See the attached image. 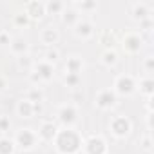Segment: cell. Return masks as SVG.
Here are the masks:
<instances>
[{
    "label": "cell",
    "mask_w": 154,
    "mask_h": 154,
    "mask_svg": "<svg viewBox=\"0 0 154 154\" xmlns=\"http://www.w3.org/2000/svg\"><path fill=\"white\" fill-rule=\"evenodd\" d=\"M138 91L145 98H152L154 96V78L152 76H143V78L138 80Z\"/></svg>",
    "instance_id": "ffe728a7"
},
{
    "label": "cell",
    "mask_w": 154,
    "mask_h": 154,
    "mask_svg": "<svg viewBox=\"0 0 154 154\" xmlns=\"http://www.w3.org/2000/svg\"><path fill=\"white\" fill-rule=\"evenodd\" d=\"M82 84V76H76V74H65L63 76V85L69 89H78Z\"/></svg>",
    "instance_id": "484cf974"
},
{
    "label": "cell",
    "mask_w": 154,
    "mask_h": 154,
    "mask_svg": "<svg viewBox=\"0 0 154 154\" xmlns=\"http://www.w3.org/2000/svg\"><path fill=\"white\" fill-rule=\"evenodd\" d=\"M82 152L84 154H109L107 140L102 134H91L87 140H84Z\"/></svg>",
    "instance_id": "8992f818"
},
{
    "label": "cell",
    "mask_w": 154,
    "mask_h": 154,
    "mask_svg": "<svg viewBox=\"0 0 154 154\" xmlns=\"http://www.w3.org/2000/svg\"><path fill=\"white\" fill-rule=\"evenodd\" d=\"M11 129V122L8 116H0V134H6Z\"/></svg>",
    "instance_id": "d6a6232c"
},
{
    "label": "cell",
    "mask_w": 154,
    "mask_h": 154,
    "mask_svg": "<svg viewBox=\"0 0 154 154\" xmlns=\"http://www.w3.org/2000/svg\"><path fill=\"white\" fill-rule=\"evenodd\" d=\"M6 87H8V80L4 78V76H0V93H4Z\"/></svg>",
    "instance_id": "d590c367"
},
{
    "label": "cell",
    "mask_w": 154,
    "mask_h": 154,
    "mask_svg": "<svg viewBox=\"0 0 154 154\" xmlns=\"http://www.w3.org/2000/svg\"><path fill=\"white\" fill-rule=\"evenodd\" d=\"M118 105V96L114 94V91L111 87L107 89H100L94 96V107L98 111H112Z\"/></svg>",
    "instance_id": "52a82bcc"
},
{
    "label": "cell",
    "mask_w": 154,
    "mask_h": 154,
    "mask_svg": "<svg viewBox=\"0 0 154 154\" xmlns=\"http://www.w3.org/2000/svg\"><path fill=\"white\" fill-rule=\"evenodd\" d=\"M53 147L56 154H80L84 147V136L74 127H62L53 140Z\"/></svg>",
    "instance_id": "6da1fadb"
},
{
    "label": "cell",
    "mask_w": 154,
    "mask_h": 154,
    "mask_svg": "<svg viewBox=\"0 0 154 154\" xmlns=\"http://www.w3.org/2000/svg\"><path fill=\"white\" fill-rule=\"evenodd\" d=\"M78 116H80V111L76 107V103H62L58 105L56 109V120L62 127H74V123L78 122Z\"/></svg>",
    "instance_id": "5b68a950"
},
{
    "label": "cell",
    "mask_w": 154,
    "mask_h": 154,
    "mask_svg": "<svg viewBox=\"0 0 154 154\" xmlns=\"http://www.w3.org/2000/svg\"><path fill=\"white\" fill-rule=\"evenodd\" d=\"M140 145H141V149L147 150V152L152 150V138H150V132H147V134L141 138V143H140Z\"/></svg>",
    "instance_id": "1f68e13d"
},
{
    "label": "cell",
    "mask_w": 154,
    "mask_h": 154,
    "mask_svg": "<svg viewBox=\"0 0 154 154\" xmlns=\"http://www.w3.org/2000/svg\"><path fill=\"white\" fill-rule=\"evenodd\" d=\"M98 42L105 47V49H114V44H116V35L112 31H102L98 35Z\"/></svg>",
    "instance_id": "603a6c76"
},
{
    "label": "cell",
    "mask_w": 154,
    "mask_h": 154,
    "mask_svg": "<svg viewBox=\"0 0 154 154\" xmlns=\"http://www.w3.org/2000/svg\"><path fill=\"white\" fill-rule=\"evenodd\" d=\"M111 89L114 91V94L118 98H129V96H132V94L138 93V80L134 78L132 74L122 72V74H118L116 78H114Z\"/></svg>",
    "instance_id": "7a4b0ae2"
},
{
    "label": "cell",
    "mask_w": 154,
    "mask_h": 154,
    "mask_svg": "<svg viewBox=\"0 0 154 154\" xmlns=\"http://www.w3.org/2000/svg\"><path fill=\"white\" fill-rule=\"evenodd\" d=\"M56 132H58V125H56L54 122H42V123H40V127H38L36 136H38V140H40V141L53 143V140H54Z\"/></svg>",
    "instance_id": "2e32d148"
},
{
    "label": "cell",
    "mask_w": 154,
    "mask_h": 154,
    "mask_svg": "<svg viewBox=\"0 0 154 154\" xmlns=\"http://www.w3.org/2000/svg\"><path fill=\"white\" fill-rule=\"evenodd\" d=\"M71 8H74L80 15H91V13L98 11V2L96 0H74Z\"/></svg>",
    "instance_id": "d6986e66"
},
{
    "label": "cell",
    "mask_w": 154,
    "mask_h": 154,
    "mask_svg": "<svg viewBox=\"0 0 154 154\" xmlns=\"http://www.w3.org/2000/svg\"><path fill=\"white\" fill-rule=\"evenodd\" d=\"M80 18H82V17H80V13L76 11L74 8H71V6H67V8L63 9V13L60 15V20H62V24H63L65 27H71V29H72L76 24L80 22Z\"/></svg>",
    "instance_id": "ac0fdd59"
},
{
    "label": "cell",
    "mask_w": 154,
    "mask_h": 154,
    "mask_svg": "<svg viewBox=\"0 0 154 154\" xmlns=\"http://www.w3.org/2000/svg\"><path fill=\"white\" fill-rule=\"evenodd\" d=\"M15 152H17V147H15L13 138L0 136V154H15Z\"/></svg>",
    "instance_id": "cb8c5ba5"
},
{
    "label": "cell",
    "mask_w": 154,
    "mask_h": 154,
    "mask_svg": "<svg viewBox=\"0 0 154 154\" xmlns=\"http://www.w3.org/2000/svg\"><path fill=\"white\" fill-rule=\"evenodd\" d=\"M67 8L65 2H60V0H49V2H45V15H62L63 9Z\"/></svg>",
    "instance_id": "7402d4cb"
},
{
    "label": "cell",
    "mask_w": 154,
    "mask_h": 154,
    "mask_svg": "<svg viewBox=\"0 0 154 154\" xmlns=\"http://www.w3.org/2000/svg\"><path fill=\"white\" fill-rule=\"evenodd\" d=\"M100 62H102V65L111 69V67H114L118 63V53L114 49H103L102 54H100Z\"/></svg>",
    "instance_id": "44dd1931"
},
{
    "label": "cell",
    "mask_w": 154,
    "mask_h": 154,
    "mask_svg": "<svg viewBox=\"0 0 154 154\" xmlns=\"http://www.w3.org/2000/svg\"><path fill=\"white\" fill-rule=\"evenodd\" d=\"M109 132L114 140H125L132 132V122L125 114H116L109 120Z\"/></svg>",
    "instance_id": "277c9868"
},
{
    "label": "cell",
    "mask_w": 154,
    "mask_h": 154,
    "mask_svg": "<svg viewBox=\"0 0 154 154\" xmlns=\"http://www.w3.org/2000/svg\"><path fill=\"white\" fill-rule=\"evenodd\" d=\"M13 24L17 26V27H27L31 22H29V18L20 11V13H17V15H13Z\"/></svg>",
    "instance_id": "f1b7e54d"
},
{
    "label": "cell",
    "mask_w": 154,
    "mask_h": 154,
    "mask_svg": "<svg viewBox=\"0 0 154 154\" xmlns=\"http://www.w3.org/2000/svg\"><path fill=\"white\" fill-rule=\"evenodd\" d=\"M154 29V20L152 18H147L143 22H140V35L141 33H150Z\"/></svg>",
    "instance_id": "4dcf8cb0"
},
{
    "label": "cell",
    "mask_w": 154,
    "mask_h": 154,
    "mask_svg": "<svg viewBox=\"0 0 154 154\" xmlns=\"http://www.w3.org/2000/svg\"><path fill=\"white\" fill-rule=\"evenodd\" d=\"M38 40H40L42 45H45V47L49 49V47H54V45L60 42V33H58V29L47 26V27H44V29L38 33Z\"/></svg>",
    "instance_id": "9a60e30c"
},
{
    "label": "cell",
    "mask_w": 154,
    "mask_h": 154,
    "mask_svg": "<svg viewBox=\"0 0 154 154\" xmlns=\"http://www.w3.org/2000/svg\"><path fill=\"white\" fill-rule=\"evenodd\" d=\"M29 80H31L33 87H40V84H42V80L38 78V74H36L35 71H29Z\"/></svg>",
    "instance_id": "e575fe53"
},
{
    "label": "cell",
    "mask_w": 154,
    "mask_h": 154,
    "mask_svg": "<svg viewBox=\"0 0 154 154\" xmlns=\"http://www.w3.org/2000/svg\"><path fill=\"white\" fill-rule=\"evenodd\" d=\"M122 49L127 53V54H138L143 47V36L136 31H129L122 36Z\"/></svg>",
    "instance_id": "ba28073f"
},
{
    "label": "cell",
    "mask_w": 154,
    "mask_h": 154,
    "mask_svg": "<svg viewBox=\"0 0 154 154\" xmlns=\"http://www.w3.org/2000/svg\"><path fill=\"white\" fill-rule=\"evenodd\" d=\"M58 58H60V51L56 49V47H49L47 51H45V54H44V58L42 60H45V62H49V63H56L58 62Z\"/></svg>",
    "instance_id": "4316f807"
},
{
    "label": "cell",
    "mask_w": 154,
    "mask_h": 154,
    "mask_svg": "<svg viewBox=\"0 0 154 154\" xmlns=\"http://www.w3.org/2000/svg\"><path fill=\"white\" fill-rule=\"evenodd\" d=\"M72 33H74L76 38H80V40H91L94 36V33H96V27H94V24L91 20L80 18V22L72 27Z\"/></svg>",
    "instance_id": "8fae6325"
},
{
    "label": "cell",
    "mask_w": 154,
    "mask_h": 154,
    "mask_svg": "<svg viewBox=\"0 0 154 154\" xmlns=\"http://www.w3.org/2000/svg\"><path fill=\"white\" fill-rule=\"evenodd\" d=\"M84 69H85V62H84V58H82L80 54H71V56H67V60H65V63H63L65 74L82 76Z\"/></svg>",
    "instance_id": "4fadbf2b"
},
{
    "label": "cell",
    "mask_w": 154,
    "mask_h": 154,
    "mask_svg": "<svg viewBox=\"0 0 154 154\" xmlns=\"http://www.w3.org/2000/svg\"><path fill=\"white\" fill-rule=\"evenodd\" d=\"M143 71L147 72V76H150V74L154 72V56H152V54H149V56L143 60Z\"/></svg>",
    "instance_id": "f546056e"
},
{
    "label": "cell",
    "mask_w": 154,
    "mask_h": 154,
    "mask_svg": "<svg viewBox=\"0 0 154 154\" xmlns=\"http://www.w3.org/2000/svg\"><path fill=\"white\" fill-rule=\"evenodd\" d=\"M11 40H13V36L9 35V31H0V45H9L11 44Z\"/></svg>",
    "instance_id": "836d02e7"
},
{
    "label": "cell",
    "mask_w": 154,
    "mask_h": 154,
    "mask_svg": "<svg viewBox=\"0 0 154 154\" xmlns=\"http://www.w3.org/2000/svg\"><path fill=\"white\" fill-rule=\"evenodd\" d=\"M26 100L33 102L35 105H40V102H44V91L40 87H31L27 93H26Z\"/></svg>",
    "instance_id": "d4e9b609"
},
{
    "label": "cell",
    "mask_w": 154,
    "mask_h": 154,
    "mask_svg": "<svg viewBox=\"0 0 154 154\" xmlns=\"http://www.w3.org/2000/svg\"><path fill=\"white\" fill-rule=\"evenodd\" d=\"M13 141H15V147L22 152H31L38 147L40 140L36 136V131H33L31 127H22L15 132L13 136Z\"/></svg>",
    "instance_id": "3957f363"
},
{
    "label": "cell",
    "mask_w": 154,
    "mask_h": 154,
    "mask_svg": "<svg viewBox=\"0 0 154 154\" xmlns=\"http://www.w3.org/2000/svg\"><path fill=\"white\" fill-rule=\"evenodd\" d=\"M17 60H18V67H20V69H26V71H31L33 65H35V60H33L29 54H26V56H18Z\"/></svg>",
    "instance_id": "83f0119b"
},
{
    "label": "cell",
    "mask_w": 154,
    "mask_h": 154,
    "mask_svg": "<svg viewBox=\"0 0 154 154\" xmlns=\"http://www.w3.org/2000/svg\"><path fill=\"white\" fill-rule=\"evenodd\" d=\"M147 127H149V131L152 129V112H147Z\"/></svg>",
    "instance_id": "8d00e7d4"
},
{
    "label": "cell",
    "mask_w": 154,
    "mask_h": 154,
    "mask_svg": "<svg viewBox=\"0 0 154 154\" xmlns=\"http://www.w3.org/2000/svg\"><path fill=\"white\" fill-rule=\"evenodd\" d=\"M152 4L149 2H132L131 4V18L134 22H143L147 18H152Z\"/></svg>",
    "instance_id": "30bf717a"
},
{
    "label": "cell",
    "mask_w": 154,
    "mask_h": 154,
    "mask_svg": "<svg viewBox=\"0 0 154 154\" xmlns=\"http://www.w3.org/2000/svg\"><path fill=\"white\" fill-rule=\"evenodd\" d=\"M31 71H35L38 74V78L42 80V84H47V82H51L54 78V65L49 63V62H45V60L35 62V65H33Z\"/></svg>",
    "instance_id": "7c38bea8"
},
{
    "label": "cell",
    "mask_w": 154,
    "mask_h": 154,
    "mask_svg": "<svg viewBox=\"0 0 154 154\" xmlns=\"http://www.w3.org/2000/svg\"><path fill=\"white\" fill-rule=\"evenodd\" d=\"M38 109H40V105H35L33 102H29V100H26V98L18 100L17 105H15L17 116L22 118V120H31V118L38 112Z\"/></svg>",
    "instance_id": "5bb4252c"
},
{
    "label": "cell",
    "mask_w": 154,
    "mask_h": 154,
    "mask_svg": "<svg viewBox=\"0 0 154 154\" xmlns=\"http://www.w3.org/2000/svg\"><path fill=\"white\" fill-rule=\"evenodd\" d=\"M22 13L29 18V22H40L45 17V2H40V0L26 2L22 8Z\"/></svg>",
    "instance_id": "9c48e42d"
},
{
    "label": "cell",
    "mask_w": 154,
    "mask_h": 154,
    "mask_svg": "<svg viewBox=\"0 0 154 154\" xmlns=\"http://www.w3.org/2000/svg\"><path fill=\"white\" fill-rule=\"evenodd\" d=\"M9 49H11V53H13L15 56H26V54H29L31 45H29L27 38H24V36H15V38L11 40V44H9Z\"/></svg>",
    "instance_id": "e0dca14e"
}]
</instances>
